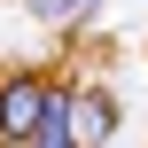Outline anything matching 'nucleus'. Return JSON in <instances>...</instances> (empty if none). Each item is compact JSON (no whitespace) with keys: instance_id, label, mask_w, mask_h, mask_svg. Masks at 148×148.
Returning a JSON list of instances; mask_svg holds the SVG:
<instances>
[{"instance_id":"obj_2","label":"nucleus","mask_w":148,"mask_h":148,"mask_svg":"<svg viewBox=\"0 0 148 148\" xmlns=\"http://www.w3.org/2000/svg\"><path fill=\"white\" fill-rule=\"evenodd\" d=\"M62 133H70V148H109V133H117V109H109V94L101 86H70V109H62Z\"/></svg>"},{"instance_id":"obj_1","label":"nucleus","mask_w":148,"mask_h":148,"mask_svg":"<svg viewBox=\"0 0 148 148\" xmlns=\"http://www.w3.org/2000/svg\"><path fill=\"white\" fill-rule=\"evenodd\" d=\"M47 109H55V78H39V70L0 78V148H31L47 133Z\"/></svg>"}]
</instances>
